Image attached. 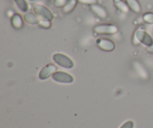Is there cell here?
Returning a JSON list of instances; mask_svg holds the SVG:
<instances>
[{
	"label": "cell",
	"mask_w": 153,
	"mask_h": 128,
	"mask_svg": "<svg viewBox=\"0 0 153 128\" xmlns=\"http://www.w3.org/2000/svg\"><path fill=\"white\" fill-rule=\"evenodd\" d=\"M43 1H49V0H43Z\"/></svg>",
	"instance_id": "obj_22"
},
{
	"label": "cell",
	"mask_w": 153,
	"mask_h": 128,
	"mask_svg": "<svg viewBox=\"0 0 153 128\" xmlns=\"http://www.w3.org/2000/svg\"><path fill=\"white\" fill-rule=\"evenodd\" d=\"M38 25H40V27H42V28L47 29V28H51V26H52V22H51L50 20L40 19V23H39Z\"/></svg>",
	"instance_id": "obj_16"
},
{
	"label": "cell",
	"mask_w": 153,
	"mask_h": 128,
	"mask_svg": "<svg viewBox=\"0 0 153 128\" xmlns=\"http://www.w3.org/2000/svg\"><path fill=\"white\" fill-rule=\"evenodd\" d=\"M130 10L136 13H140L142 10L141 4L138 0H126Z\"/></svg>",
	"instance_id": "obj_11"
},
{
	"label": "cell",
	"mask_w": 153,
	"mask_h": 128,
	"mask_svg": "<svg viewBox=\"0 0 153 128\" xmlns=\"http://www.w3.org/2000/svg\"><path fill=\"white\" fill-rule=\"evenodd\" d=\"M123 1V0H113V1L114 4H117V3L120 2V1Z\"/></svg>",
	"instance_id": "obj_21"
},
{
	"label": "cell",
	"mask_w": 153,
	"mask_h": 128,
	"mask_svg": "<svg viewBox=\"0 0 153 128\" xmlns=\"http://www.w3.org/2000/svg\"><path fill=\"white\" fill-rule=\"evenodd\" d=\"M146 49H147L148 52H150V53H153V45H152V46H148Z\"/></svg>",
	"instance_id": "obj_20"
},
{
	"label": "cell",
	"mask_w": 153,
	"mask_h": 128,
	"mask_svg": "<svg viewBox=\"0 0 153 128\" xmlns=\"http://www.w3.org/2000/svg\"><path fill=\"white\" fill-rule=\"evenodd\" d=\"M34 12L40 18L43 19H47V20L52 21L54 19V15L52 12L49 10L46 6L40 4H34L33 7Z\"/></svg>",
	"instance_id": "obj_4"
},
{
	"label": "cell",
	"mask_w": 153,
	"mask_h": 128,
	"mask_svg": "<svg viewBox=\"0 0 153 128\" xmlns=\"http://www.w3.org/2000/svg\"><path fill=\"white\" fill-rule=\"evenodd\" d=\"M97 44L100 49L105 52H111L115 49L114 42L110 39L99 38L97 40Z\"/></svg>",
	"instance_id": "obj_7"
},
{
	"label": "cell",
	"mask_w": 153,
	"mask_h": 128,
	"mask_svg": "<svg viewBox=\"0 0 153 128\" xmlns=\"http://www.w3.org/2000/svg\"><path fill=\"white\" fill-rule=\"evenodd\" d=\"M18 8L23 13H26L28 10V4L26 0H13Z\"/></svg>",
	"instance_id": "obj_13"
},
{
	"label": "cell",
	"mask_w": 153,
	"mask_h": 128,
	"mask_svg": "<svg viewBox=\"0 0 153 128\" xmlns=\"http://www.w3.org/2000/svg\"><path fill=\"white\" fill-rule=\"evenodd\" d=\"M52 79L61 83H72L74 81L73 76L64 71H56L52 75Z\"/></svg>",
	"instance_id": "obj_5"
},
{
	"label": "cell",
	"mask_w": 153,
	"mask_h": 128,
	"mask_svg": "<svg viewBox=\"0 0 153 128\" xmlns=\"http://www.w3.org/2000/svg\"><path fill=\"white\" fill-rule=\"evenodd\" d=\"M91 10L96 16L102 19H106L108 16V12L106 10L105 7L97 4V3L91 5Z\"/></svg>",
	"instance_id": "obj_8"
},
{
	"label": "cell",
	"mask_w": 153,
	"mask_h": 128,
	"mask_svg": "<svg viewBox=\"0 0 153 128\" xmlns=\"http://www.w3.org/2000/svg\"><path fill=\"white\" fill-rule=\"evenodd\" d=\"M78 2H79L78 0H70L69 2L62 8L63 13H65V14H69L71 12H73L74 9L76 8Z\"/></svg>",
	"instance_id": "obj_12"
},
{
	"label": "cell",
	"mask_w": 153,
	"mask_h": 128,
	"mask_svg": "<svg viewBox=\"0 0 153 128\" xmlns=\"http://www.w3.org/2000/svg\"><path fill=\"white\" fill-rule=\"evenodd\" d=\"M57 67L53 64H46L44 67L41 69L39 72V78L42 80H45V79H48L51 76L54 74L56 72Z\"/></svg>",
	"instance_id": "obj_6"
},
{
	"label": "cell",
	"mask_w": 153,
	"mask_h": 128,
	"mask_svg": "<svg viewBox=\"0 0 153 128\" xmlns=\"http://www.w3.org/2000/svg\"><path fill=\"white\" fill-rule=\"evenodd\" d=\"M115 5L117 7V9H119L120 10H121L123 13H128L130 10L128 4H127V3L126 1H120V2H118L117 4H115Z\"/></svg>",
	"instance_id": "obj_14"
},
{
	"label": "cell",
	"mask_w": 153,
	"mask_h": 128,
	"mask_svg": "<svg viewBox=\"0 0 153 128\" xmlns=\"http://www.w3.org/2000/svg\"><path fill=\"white\" fill-rule=\"evenodd\" d=\"M78 1L82 4H88V5H92L97 3V0H78Z\"/></svg>",
	"instance_id": "obj_18"
},
{
	"label": "cell",
	"mask_w": 153,
	"mask_h": 128,
	"mask_svg": "<svg viewBox=\"0 0 153 128\" xmlns=\"http://www.w3.org/2000/svg\"><path fill=\"white\" fill-rule=\"evenodd\" d=\"M94 32L99 34H114L118 32L119 28L114 24H99L94 28Z\"/></svg>",
	"instance_id": "obj_3"
},
{
	"label": "cell",
	"mask_w": 153,
	"mask_h": 128,
	"mask_svg": "<svg viewBox=\"0 0 153 128\" xmlns=\"http://www.w3.org/2000/svg\"><path fill=\"white\" fill-rule=\"evenodd\" d=\"M24 20L28 24H31V25H37L40 23V18L35 13H26L24 16Z\"/></svg>",
	"instance_id": "obj_9"
},
{
	"label": "cell",
	"mask_w": 153,
	"mask_h": 128,
	"mask_svg": "<svg viewBox=\"0 0 153 128\" xmlns=\"http://www.w3.org/2000/svg\"><path fill=\"white\" fill-rule=\"evenodd\" d=\"M11 24L16 29H20L24 25L23 18L19 13H14L11 17Z\"/></svg>",
	"instance_id": "obj_10"
},
{
	"label": "cell",
	"mask_w": 153,
	"mask_h": 128,
	"mask_svg": "<svg viewBox=\"0 0 153 128\" xmlns=\"http://www.w3.org/2000/svg\"><path fill=\"white\" fill-rule=\"evenodd\" d=\"M133 43L135 45L143 43V45L148 47L153 45V38L142 27H139L134 31V36H133Z\"/></svg>",
	"instance_id": "obj_1"
},
{
	"label": "cell",
	"mask_w": 153,
	"mask_h": 128,
	"mask_svg": "<svg viewBox=\"0 0 153 128\" xmlns=\"http://www.w3.org/2000/svg\"><path fill=\"white\" fill-rule=\"evenodd\" d=\"M52 59L58 65L67 69H71L74 67V62L70 58L64 54L57 52L52 56Z\"/></svg>",
	"instance_id": "obj_2"
},
{
	"label": "cell",
	"mask_w": 153,
	"mask_h": 128,
	"mask_svg": "<svg viewBox=\"0 0 153 128\" xmlns=\"http://www.w3.org/2000/svg\"><path fill=\"white\" fill-rule=\"evenodd\" d=\"M134 127V122L132 121H128L124 123L120 128H133Z\"/></svg>",
	"instance_id": "obj_19"
},
{
	"label": "cell",
	"mask_w": 153,
	"mask_h": 128,
	"mask_svg": "<svg viewBox=\"0 0 153 128\" xmlns=\"http://www.w3.org/2000/svg\"><path fill=\"white\" fill-rule=\"evenodd\" d=\"M143 19L148 24H153V12H146L143 15Z\"/></svg>",
	"instance_id": "obj_15"
},
{
	"label": "cell",
	"mask_w": 153,
	"mask_h": 128,
	"mask_svg": "<svg viewBox=\"0 0 153 128\" xmlns=\"http://www.w3.org/2000/svg\"><path fill=\"white\" fill-rule=\"evenodd\" d=\"M69 1L70 0H55L54 1V5L56 7H58V8H60V7L63 8L69 2Z\"/></svg>",
	"instance_id": "obj_17"
}]
</instances>
